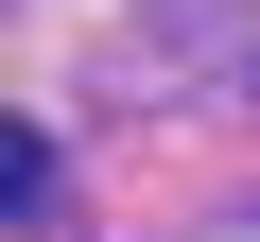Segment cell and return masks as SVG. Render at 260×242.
<instances>
[{
  "mask_svg": "<svg viewBox=\"0 0 260 242\" xmlns=\"http://www.w3.org/2000/svg\"><path fill=\"white\" fill-rule=\"evenodd\" d=\"M0 208H18V225L52 208V139H35V121H0Z\"/></svg>",
  "mask_w": 260,
  "mask_h": 242,
  "instance_id": "obj_1",
  "label": "cell"
}]
</instances>
